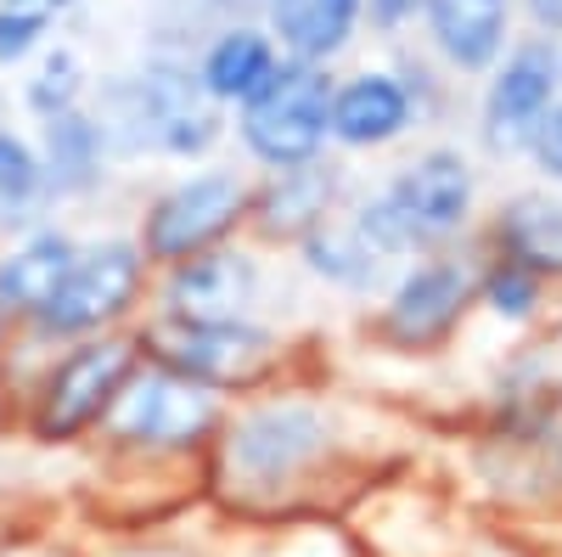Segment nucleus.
I'll return each instance as SVG.
<instances>
[{"label": "nucleus", "mask_w": 562, "mask_h": 557, "mask_svg": "<svg viewBox=\"0 0 562 557\" xmlns=\"http://www.w3.org/2000/svg\"><path fill=\"white\" fill-rule=\"evenodd\" d=\"M326 119H333V90H326V79L315 68H281L248 102L243 135L270 164H304L321 147Z\"/></svg>", "instance_id": "obj_1"}, {"label": "nucleus", "mask_w": 562, "mask_h": 557, "mask_svg": "<svg viewBox=\"0 0 562 557\" xmlns=\"http://www.w3.org/2000/svg\"><path fill=\"white\" fill-rule=\"evenodd\" d=\"M7 7H18V0H7Z\"/></svg>", "instance_id": "obj_26"}, {"label": "nucleus", "mask_w": 562, "mask_h": 557, "mask_svg": "<svg viewBox=\"0 0 562 557\" xmlns=\"http://www.w3.org/2000/svg\"><path fill=\"white\" fill-rule=\"evenodd\" d=\"M158 344L175 366L192 371V378H220V383L243 378V371L259 366L265 349H270L265 333H248V327H237V321H225V327H198V321L192 327H164Z\"/></svg>", "instance_id": "obj_7"}, {"label": "nucleus", "mask_w": 562, "mask_h": 557, "mask_svg": "<svg viewBox=\"0 0 562 557\" xmlns=\"http://www.w3.org/2000/svg\"><path fill=\"white\" fill-rule=\"evenodd\" d=\"M445 57L461 68H484L506 40V0H428Z\"/></svg>", "instance_id": "obj_11"}, {"label": "nucleus", "mask_w": 562, "mask_h": 557, "mask_svg": "<svg viewBox=\"0 0 562 557\" xmlns=\"http://www.w3.org/2000/svg\"><path fill=\"white\" fill-rule=\"evenodd\" d=\"M254 293V265L237 259V254H209V259H192L180 276H175V310L192 315L198 327H225V321H237V310L248 304Z\"/></svg>", "instance_id": "obj_6"}, {"label": "nucleus", "mask_w": 562, "mask_h": 557, "mask_svg": "<svg viewBox=\"0 0 562 557\" xmlns=\"http://www.w3.org/2000/svg\"><path fill=\"white\" fill-rule=\"evenodd\" d=\"M237 209H243V186L231 175H203V180L180 186L175 198L158 203V214L147 225V248L158 259H180V254L203 248L209 237H220V231L237 220Z\"/></svg>", "instance_id": "obj_2"}, {"label": "nucleus", "mask_w": 562, "mask_h": 557, "mask_svg": "<svg viewBox=\"0 0 562 557\" xmlns=\"http://www.w3.org/2000/svg\"><path fill=\"white\" fill-rule=\"evenodd\" d=\"M535 153H540V164H546L551 175H562V108L535 124Z\"/></svg>", "instance_id": "obj_23"}, {"label": "nucleus", "mask_w": 562, "mask_h": 557, "mask_svg": "<svg viewBox=\"0 0 562 557\" xmlns=\"http://www.w3.org/2000/svg\"><path fill=\"white\" fill-rule=\"evenodd\" d=\"M130 288H135V254H130L124 243H108V248H97V254L74 259L68 282L57 288L52 304H45V321H52V327H63V333L97 327L102 315L124 310Z\"/></svg>", "instance_id": "obj_4"}, {"label": "nucleus", "mask_w": 562, "mask_h": 557, "mask_svg": "<svg viewBox=\"0 0 562 557\" xmlns=\"http://www.w3.org/2000/svg\"><path fill=\"white\" fill-rule=\"evenodd\" d=\"M74 97H79V63H74L68 52H57V57H45V68H40V79H34V90H29V102H34L40 113H52V119H63Z\"/></svg>", "instance_id": "obj_20"}, {"label": "nucleus", "mask_w": 562, "mask_h": 557, "mask_svg": "<svg viewBox=\"0 0 562 557\" xmlns=\"http://www.w3.org/2000/svg\"><path fill=\"white\" fill-rule=\"evenodd\" d=\"M34 186H40V169H34V153L12 135H0V225L23 220V209L34 203Z\"/></svg>", "instance_id": "obj_17"}, {"label": "nucleus", "mask_w": 562, "mask_h": 557, "mask_svg": "<svg viewBox=\"0 0 562 557\" xmlns=\"http://www.w3.org/2000/svg\"><path fill=\"white\" fill-rule=\"evenodd\" d=\"M411 7V0H378V18H400Z\"/></svg>", "instance_id": "obj_25"}, {"label": "nucleus", "mask_w": 562, "mask_h": 557, "mask_svg": "<svg viewBox=\"0 0 562 557\" xmlns=\"http://www.w3.org/2000/svg\"><path fill=\"white\" fill-rule=\"evenodd\" d=\"M490 299H495V310H501V315H524V310L535 304V282H529L524 270H495Z\"/></svg>", "instance_id": "obj_22"}, {"label": "nucleus", "mask_w": 562, "mask_h": 557, "mask_svg": "<svg viewBox=\"0 0 562 557\" xmlns=\"http://www.w3.org/2000/svg\"><path fill=\"white\" fill-rule=\"evenodd\" d=\"M40 29H45V18L40 12H0V63H12V57H23L29 45L40 40Z\"/></svg>", "instance_id": "obj_21"}, {"label": "nucleus", "mask_w": 562, "mask_h": 557, "mask_svg": "<svg viewBox=\"0 0 562 557\" xmlns=\"http://www.w3.org/2000/svg\"><path fill=\"white\" fill-rule=\"evenodd\" d=\"M310 450H321V423L310 411H293V405L254 416V423L237 434V461L248 474H259V479L288 474L293 461H304Z\"/></svg>", "instance_id": "obj_10"}, {"label": "nucleus", "mask_w": 562, "mask_h": 557, "mask_svg": "<svg viewBox=\"0 0 562 557\" xmlns=\"http://www.w3.org/2000/svg\"><path fill=\"white\" fill-rule=\"evenodd\" d=\"M52 164L63 169V180H85V169H90V147H97V130H90L85 119H74V113H63V119H52Z\"/></svg>", "instance_id": "obj_19"}, {"label": "nucleus", "mask_w": 562, "mask_h": 557, "mask_svg": "<svg viewBox=\"0 0 562 557\" xmlns=\"http://www.w3.org/2000/svg\"><path fill=\"white\" fill-rule=\"evenodd\" d=\"M276 74V57H270V45L254 34V29H237V34H225L209 63H203V85L214 90V97H259V90L270 85Z\"/></svg>", "instance_id": "obj_15"}, {"label": "nucleus", "mask_w": 562, "mask_h": 557, "mask_svg": "<svg viewBox=\"0 0 562 557\" xmlns=\"http://www.w3.org/2000/svg\"><path fill=\"white\" fill-rule=\"evenodd\" d=\"M416 231H450L467 214V169L450 153H428L422 164H411L389 198Z\"/></svg>", "instance_id": "obj_8"}, {"label": "nucleus", "mask_w": 562, "mask_h": 557, "mask_svg": "<svg viewBox=\"0 0 562 557\" xmlns=\"http://www.w3.org/2000/svg\"><path fill=\"white\" fill-rule=\"evenodd\" d=\"M74 270V248L63 237H40L29 243L18 259L0 265V293H7L12 304H29V310H45L57 299V288L68 282Z\"/></svg>", "instance_id": "obj_16"}, {"label": "nucleus", "mask_w": 562, "mask_h": 557, "mask_svg": "<svg viewBox=\"0 0 562 557\" xmlns=\"http://www.w3.org/2000/svg\"><path fill=\"white\" fill-rule=\"evenodd\" d=\"M461 293H467L461 270H450V265L416 270L411 282L400 288V299H394V327H400L405 338H434V333H445L450 315H456V304H461Z\"/></svg>", "instance_id": "obj_14"}, {"label": "nucleus", "mask_w": 562, "mask_h": 557, "mask_svg": "<svg viewBox=\"0 0 562 557\" xmlns=\"http://www.w3.org/2000/svg\"><path fill=\"white\" fill-rule=\"evenodd\" d=\"M130 366H135V349L130 344H97V349H79L57 378L52 389H45V411H40V428L45 434H74L85 428L90 416H97L119 383L130 378Z\"/></svg>", "instance_id": "obj_3"}, {"label": "nucleus", "mask_w": 562, "mask_h": 557, "mask_svg": "<svg viewBox=\"0 0 562 557\" xmlns=\"http://www.w3.org/2000/svg\"><path fill=\"white\" fill-rule=\"evenodd\" d=\"M203 423H209V394L175 378H147L119 405V428L130 439H153V445H180L203 434Z\"/></svg>", "instance_id": "obj_5"}, {"label": "nucleus", "mask_w": 562, "mask_h": 557, "mask_svg": "<svg viewBox=\"0 0 562 557\" xmlns=\"http://www.w3.org/2000/svg\"><path fill=\"white\" fill-rule=\"evenodd\" d=\"M529 12H535L546 29H562V0H529Z\"/></svg>", "instance_id": "obj_24"}, {"label": "nucleus", "mask_w": 562, "mask_h": 557, "mask_svg": "<svg viewBox=\"0 0 562 557\" xmlns=\"http://www.w3.org/2000/svg\"><path fill=\"white\" fill-rule=\"evenodd\" d=\"M512 237L529 259H557L562 265V209H540V203H524L512 214Z\"/></svg>", "instance_id": "obj_18"}, {"label": "nucleus", "mask_w": 562, "mask_h": 557, "mask_svg": "<svg viewBox=\"0 0 562 557\" xmlns=\"http://www.w3.org/2000/svg\"><path fill=\"white\" fill-rule=\"evenodd\" d=\"M551 85H557V57L551 52L529 45V52L512 57L506 74L490 90V124H495V135H518V130L540 124L546 108H551Z\"/></svg>", "instance_id": "obj_9"}, {"label": "nucleus", "mask_w": 562, "mask_h": 557, "mask_svg": "<svg viewBox=\"0 0 562 557\" xmlns=\"http://www.w3.org/2000/svg\"><path fill=\"white\" fill-rule=\"evenodd\" d=\"M355 12H360V0H270L276 34L299 57H333L355 29Z\"/></svg>", "instance_id": "obj_13"}, {"label": "nucleus", "mask_w": 562, "mask_h": 557, "mask_svg": "<svg viewBox=\"0 0 562 557\" xmlns=\"http://www.w3.org/2000/svg\"><path fill=\"white\" fill-rule=\"evenodd\" d=\"M405 124V90L389 74H366L355 79L344 97L333 102V130L344 135L349 147H371V142H389Z\"/></svg>", "instance_id": "obj_12"}]
</instances>
